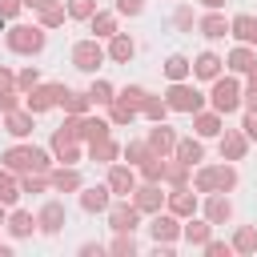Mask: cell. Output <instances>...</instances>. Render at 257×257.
<instances>
[{
  "mask_svg": "<svg viewBox=\"0 0 257 257\" xmlns=\"http://www.w3.org/2000/svg\"><path fill=\"white\" fill-rule=\"evenodd\" d=\"M4 165H8V173H48V153L32 149V145H16L4 153Z\"/></svg>",
  "mask_w": 257,
  "mask_h": 257,
  "instance_id": "1",
  "label": "cell"
},
{
  "mask_svg": "<svg viewBox=\"0 0 257 257\" xmlns=\"http://www.w3.org/2000/svg\"><path fill=\"white\" fill-rule=\"evenodd\" d=\"M237 185V173L229 165H217V169H201L197 173V193H229Z\"/></svg>",
  "mask_w": 257,
  "mask_h": 257,
  "instance_id": "2",
  "label": "cell"
},
{
  "mask_svg": "<svg viewBox=\"0 0 257 257\" xmlns=\"http://www.w3.org/2000/svg\"><path fill=\"white\" fill-rule=\"evenodd\" d=\"M8 48L12 52H40L44 48V28H28V24H12L8 28Z\"/></svg>",
  "mask_w": 257,
  "mask_h": 257,
  "instance_id": "3",
  "label": "cell"
},
{
  "mask_svg": "<svg viewBox=\"0 0 257 257\" xmlns=\"http://www.w3.org/2000/svg\"><path fill=\"white\" fill-rule=\"evenodd\" d=\"M165 104H169V108H177V112H201V104H205V96H201L197 88H189V84H181V80H173V88H169V96H165Z\"/></svg>",
  "mask_w": 257,
  "mask_h": 257,
  "instance_id": "4",
  "label": "cell"
},
{
  "mask_svg": "<svg viewBox=\"0 0 257 257\" xmlns=\"http://www.w3.org/2000/svg\"><path fill=\"white\" fill-rule=\"evenodd\" d=\"M237 104H241V84L229 80V76H225V80L217 76V80H213V108L225 116V112H233Z\"/></svg>",
  "mask_w": 257,
  "mask_h": 257,
  "instance_id": "5",
  "label": "cell"
},
{
  "mask_svg": "<svg viewBox=\"0 0 257 257\" xmlns=\"http://www.w3.org/2000/svg\"><path fill=\"white\" fill-rule=\"evenodd\" d=\"M100 60H104V48L96 44V36H92V40H80V44L72 48V64H76L80 72H96Z\"/></svg>",
  "mask_w": 257,
  "mask_h": 257,
  "instance_id": "6",
  "label": "cell"
},
{
  "mask_svg": "<svg viewBox=\"0 0 257 257\" xmlns=\"http://www.w3.org/2000/svg\"><path fill=\"white\" fill-rule=\"evenodd\" d=\"M64 92H68L64 84H36V88H28V112H44V108L60 104Z\"/></svg>",
  "mask_w": 257,
  "mask_h": 257,
  "instance_id": "7",
  "label": "cell"
},
{
  "mask_svg": "<svg viewBox=\"0 0 257 257\" xmlns=\"http://www.w3.org/2000/svg\"><path fill=\"white\" fill-rule=\"evenodd\" d=\"M52 153H56V161H64V165H72V161H80V141L60 124L56 133H52Z\"/></svg>",
  "mask_w": 257,
  "mask_h": 257,
  "instance_id": "8",
  "label": "cell"
},
{
  "mask_svg": "<svg viewBox=\"0 0 257 257\" xmlns=\"http://www.w3.org/2000/svg\"><path fill=\"white\" fill-rule=\"evenodd\" d=\"M149 149H153V157H165V153H173V149H177V133H173L165 120H157V128L149 133Z\"/></svg>",
  "mask_w": 257,
  "mask_h": 257,
  "instance_id": "9",
  "label": "cell"
},
{
  "mask_svg": "<svg viewBox=\"0 0 257 257\" xmlns=\"http://www.w3.org/2000/svg\"><path fill=\"white\" fill-rule=\"evenodd\" d=\"M133 205H137L141 213H161V189H157L153 181H145L141 189H133Z\"/></svg>",
  "mask_w": 257,
  "mask_h": 257,
  "instance_id": "10",
  "label": "cell"
},
{
  "mask_svg": "<svg viewBox=\"0 0 257 257\" xmlns=\"http://www.w3.org/2000/svg\"><path fill=\"white\" fill-rule=\"evenodd\" d=\"M193 209H197V197H193L185 185H177V189L169 193V213H173V217H193Z\"/></svg>",
  "mask_w": 257,
  "mask_h": 257,
  "instance_id": "11",
  "label": "cell"
},
{
  "mask_svg": "<svg viewBox=\"0 0 257 257\" xmlns=\"http://www.w3.org/2000/svg\"><path fill=\"white\" fill-rule=\"evenodd\" d=\"M36 225H40V233H60V225H64V205H60V201H48V205L40 209Z\"/></svg>",
  "mask_w": 257,
  "mask_h": 257,
  "instance_id": "12",
  "label": "cell"
},
{
  "mask_svg": "<svg viewBox=\"0 0 257 257\" xmlns=\"http://www.w3.org/2000/svg\"><path fill=\"white\" fill-rule=\"evenodd\" d=\"M137 217H141L137 205H116V209L108 213V225H112L116 233H133V229H137Z\"/></svg>",
  "mask_w": 257,
  "mask_h": 257,
  "instance_id": "13",
  "label": "cell"
},
{
  "mask_svg": "<svg viewBox=\"0 0 257 257\" xmlns=\"http://www.w3.org/2000/svg\"><path fill=\"white\" fill-rule=\"evenodd\" d=\"M221 64H225V60H221L217 52H201V56L193 60V72H197L201 80H217V76H221Z\"/></svg>",
  "mask_w": 257,
  "mask_h": 257,
  "instance_id": "14",
  "label": "cell"
},
{
  "mask_svg": "<svg viewBox=\"0 0 257 257\" xmlns=\"http://www.w3.org/2000/svg\"><path fill=\"white\" fill-rule=\"evenodd\" d=\"M133 189H137V173H133V169H120V165H116V169L108 173V193H120V197H128Z\"/></svg>",
  "mask_w": 257,
  "mask_h": 257,
  "instance_id": "15",
  "label": "cell"
},
{
  "mask_svg": "<svg viewBox=\"0 0 257 257\" xmlns=\"http://www.w3.org/2000/svg\"><path fill=\"white\" fill-rule=\"evenodd\" d=\"M80 209H84V213H100V209H108V185H92V189H84V193H80Z\"/></svg>",
  "mask_w": 257,
  "mask_h": 257,
  "instance_id": "16",
  "label": "cell"
},
{
  "mask_svg": "<svg viewBox=\"0 0 257 257\" xmlns=\"http://www.w3.org/2000/svg\"><path fill=\"white\" fill-rule=\"evenodd\" d=\"M108 40H112V44H108V56H112L116 64H128V60H133V52H137V44H133L124 32H112Z\"/></svg>",
  "mask_w": 257,
  "mask_h": 257,
  "instance_id": "17",
  "label": "cell"
},
{
  "mask_svg": "<svg viewBox=\"0 0 257 257\" xmlns=\"http://www.w3.org/2000/svg\"><path fill=\"white\" fill-rule=\"evenodd\" d=\"M229 217H233V205L213 193V197L205 201V221H209V225H221V221H229Z\"/></svg>",
  "mask_w": 257,
  "mask_h": 257,
  "instance_id": "18",
  "label": "cell"
},
{
  "mask_svg": "<svg viewBox=\"0 0 257 257\" xmlns=\"http://www.w3.org/2000/svg\"><path fill=\"white\" fill-rule=\"evenodd\" d=\"M149 233H153V241H173L177 233H181V225H177V217L169 213V217H153V225H149Z\"/></svg>",
  "mask_w": 257,
  "mask_h": 257,
  "instance_id": "19",
  "label": "cell"
},
{
  "mask_svg": "<svg viewBox=\"0 0 257 257\" xmlns=\"http://www.w3.org/2000/svg\"><path fill=\"white\" fill-rule=\"evenodd\" d=\"M4 128H8L12 137H28V133H32V112H20V108L4 112Z\"/></svg>",
  "mask_w": 257,
  "mask_h": 257,
  "instance_id": "20",
  "label": "cell"
},
{
  "mask_svg": "<svg viewBox=\"0 0 257 257\" xmlns=\"http://www.w3.org/2000/svg\"><path fill=\"white\" fill-rule=\"evenodd\" d=\"M245 141H249L245 133H225L221 137V157L225 161H241L245 157Z\"/></svg>",
  "mask_w": 257,
  "mask_h": 257,
  "instance_id": "21",
  "label": "cell"
},
{
  "mask_svg": "<svg viewBox=\"0 0 257 257\" xmlns=\"http://www.w3.org/2000/svg\"><path fill=\"white\" fill-rule=\"evenodd\" d=\"M229 32H233L237 40H245V44H257V16H233Z\"/></svg>",
  "mask_w": 257,
  "mask_h": 257,
  "instance_id": "22",
  "label": "cell"
},
{
  "mask_svg": "<svg viewBox=\"0 0 257 257\" xmlns=\"http://www.w3.org/2000/svg\"><path fill=\"white\" fill-rule=\"evenodd\" d=\"M197 120H193V128H197V137H217L221 133V112L213 108V112H193Z\"/></svg>",
  "mask_w": 257,
  "mask_h": 257,
  "instance_id": "23",
  "label": "cell"
},
{
  "mask_svg": "<svg viewBox=\"0 0 257 257\" xmlns=\"http://www.w3.org/2000/svg\"><path fill=\"white\" fill-rule=\"evenodd\" d=\"M201 36H209V40L229 36V20H225V16H217V12H213V16H205V20H201Z\"/></svg>",
  "mask_w": 257,
  "mask_h": 257,
  "instance_id": "24",
  "label": "cell"
},
{
  "mask_svg": "<svg viewBox=\"0 0 257 257\" xmlns=\"http://www.w3.org/2000/svg\"><path fill=\"white\" fill-rule=\"evenodd\" d=\"M60 104H64V112H68V116H84L92 100H88V92H64V96H60Z\"/></svg>",
  "mask_w": 257,
  "mask_h": 257,
  "instance_id": "25",
  "label": "cell"
},
{
  "mask_svg": "<svg viewBox=\"0 0 257 257\" xmlns=\"http://www.w3.org/2000/svg\"><path fill=\"white\" fill-rule=\"evenodd\" d=\"M173 153H177V161H185L189 169H193V165H197V161L205 157V149H201V141H177V149H173Z\"/></svg>",
  "mask_w": 257,
  "mask_h": 257,
  "instance_id": "26",
  "label": "cell"
},
{
  "mask_svg": "<svg viewBox=\"0 0 257 257\" xmlns=\"http://www.w3.org/2000/svg\"><path fill=\"white\" fill-rule=\"evenodd\" d=\"M88 24H92L96 40H100V36H112V32H116V16H112V12H92V16H88Z\"/></svg>",
  "mask_w": 257,
  "mask_h": 257,
  "instance_id": "27",
  "label": "cell"
},
{
  "mask_svg": "<svg viewBox=\"0 0 257 257\" xmlns=\"http://www.w3.org/2000/svg\"><path fill=\"white\" fill-rule=\"evenodd\" d=\"M48 181H52L60 193H72V189H80V173H76V169H56Z\"/></svg>",
  "mask_w": 257,
  "mask_h": 257,
  "instance_id": "28",
  "label": "cell"
},
{
  "mask_svg": "<svg viewBox=\"0 0 257 257\" xmlns=\"http://www.w3.org/2000/svg\"><path fill=\"white\" fill-rule=\"evenodd\" d=\"M88 153H92V161H112L120 149H116V141H108V137H100V141H88Z\"/></svg>",
  "mask_w": 257,
  "mask_h": 257,
  "instance_id": "29",
  "label": "cell"
},
{
  "mask_svg": "<svg viewBox=\"0 0 257 257\" xmlns=\"http://www.w3.org/2000/svg\"><path fill=\"white\" fill-rule=\"evenodd\" d=\"M233 249H237V253H257V229L241 225V229H237V237H233Z\"/></svg>",
  "mask_w": 257,
  "mask_h": 257,
  "instance_id": "30",
  "label": "cell"
},
{
  "mask_svg": "<svg viewBox=\"0 0 257 257\" xmlns=\"http://www.w3.org/2000/svg\"><path fill=\"white\" fill-rule=\"evenodd\" d=\"M32 225H36V221H32V213H20V209H16V213L8 217V229H12V237H28V233H32Z\"/></svg>",
  "mask_w": 257,
  "mask_h": 257,
  "instance_id": "31",
  "label": "cell"
},
{
  "mask_svg": "<svg viewBox=\"0 0 257 257\" xmlns=\"http://www.w3.org/2000/svg\"><path fill=\"white\" fill-rule=\"evenodd\" d=\"M181 233H185L189 245H205V241H209V221H189Z\"/></svg>",
  "mask_w": 257,
  "mask_h": 257,
  "instance_id": "32",
  "label": "cell"
},
{
  "mask_svg": "<svg viewBox=\"0 0 257 257\" xmlns=\"http://www.w3.org/2000/svg\"><path fill=\"white\" fill-rule=\"evenodd\" d=\"M253 64H257V60H253L249 48H233V52H229V68H233V72H249Z\"/></svg>",
  "mask_w": 257,
  "mask_h": 257,
  "instance_id": "33",
  "label": "cell"
},
{
  "mask_svg": "<svg viewBox=\"0 0 257 257\" xmlns=\"http://www.w3.org/2000/svg\"><path fill=\"white\" fill-rule=\"evenodd\" d=\"M189 68H193V64H189L185 56H169V60H165V76H169V80H185Z\"/></svg>",
  "mask_w": 257,
  "mask_h": 257,
  "instance_id": "34",
  "label": "cell"
},
{
  "mask_svg": "<svg viewBox=\"0 0 257 257\" xmlns=\"http://www.w3.org/2000/svg\"><path fill=\"white\" fill-rule=\"evenodd\" d=\"M145 96H149V92H145L141 84H128V88H124L120 96H112V100H120V104H128V108H137V112H141V104H145Z\"/></svg>",
  "mask_w": 257,
  "mask_h": 257,
  "instance_id": "35",
  "label": "cell"
},
{
  "mask_svg": "<svg viewBox=\"0 0 257 257\" xmlns=\"http://www.w3.org/2000/svg\"><path fill=\"white\" fill-rule=\"evenodd\" d=\"M40 24H44V28H56V24H64V8L48 0V4L40 8Z\"/></svg>",
  "mask_w": 257,
  "mask_h": 257,
  "instance_id": "36",
  "label": "cell"
},
{
  "mask_svg": "<svg viewBox=\"0 0 257 257\" xmlns=\"http://www.w3.org/2000/svg\"><path fill=\"white\" fill-rule=\"evenodd\" d=\"M88 100H92V104H112V84H108V80H92Z\"/></svg>",
  "mask_w": 257,
  "mask_h": 257,
  "instance_id": "37",
  "label": "cell"
},
{
  "mask_svg": "<svg viewBox=\"0 0 257 257\" xmlns=\"http://www.w3.org/2000/svg\"><path fill=\"white\" fill-rule=\"evenodd\" d=\"M141 112H145L149 120H165V112H169V104H165L161 96H145V104H141Z\"/></svg>",
  "mask_w": 257,
  "mask_h": 257,
  "instance_id": "38",
  "label": "cell"
},
{
  "mask_svg": "<svg viewBox=\"0 0 257 257\" xmlns=\"http://www.w3.org/2000/svg\"><path fill=\"white\" fill-rule=\"evenodd\" d=\"M141 177H145V181H161V177H165V157H149V161H141Z\"/></svg>",
  "mask_w": 257,
  "mask_h": 257,
  "instance_id": "39",
  "label": "cell"
},
{
  "mask_svg": "<svg viewBox=\"0 0 257 257\" xmlns=\"http://www.w3.org/2000/svg\"><path fill=\"white\" fill-rule=\"evenodd\" d=\"M16 197H20V185L12 181V173H0V201H4V205H12Z\"/></svg>",
  "mask_w": 257,
  "mask_h": 257,
  "instance_id": "40",
  "label": "cell"
},
{
  "mask_svg": "<svg viewBox=\"0 0 257 257\" xmlns=\"http://www.w3.org/2000/svg\"><path fill=\"white\" fill-rule=\"evenodd\" d=\"M124 157H128L133 165H141V161H149V157H153V149H149V141H133V145L124 149Z\"/></svg>",
  "mask_w": 257,
  "mask_h": 257,
  "instance_id": "41",
  "label": "cell"
},
{
  "mask_svg": "<svg viewBox=\"0 0 257 257\" xmlns=\"http://www.w3.org/2000/svg\"><path fill=\"white\" fill-rule=\"evenodd\" d=\"M185 173H189V165H185V161H165V181L185 185Z\"/></svg>",
  "mask_w": 257,
  "mask_h": 257,
  "instance_id": "42",
  "label": "cell"
},
{
  "mask_svg": "<svg viewBox=\"0 0 257 257\" xmlns=\"http://www.w3.org/2000/svg\"><path fill=\"white\" fill-rule=\"evenodd\" d=\"M108 249H112L116 257H133V253H137V241H133V233H120V237H116Z\"/></svg>",
  "mask_w": 257,
  "mask_h": 257,
  "instance_id": "43",
  "label": "cell"
},
{
  "mask_svg": "<svg viewBox=\"0 0 257 257\" xmlns=\"http://www.w3.org/2000/svg\"><path fill=\"white\" fill-rule=\"evenodd\" d=\"M96 12V0H68V16H76V20H88Z\"/></svg>",
  "mask_w": 257,
  "mask_h": 257,
  "instance_id": "44",
  "label": "cell"
},
{
  "mask_svg": "<svg viewBox=\"0 0 257 257\" xmlns=\"http://www.w3.org/2000/svg\"><path fill=\"white\" fill-rule=\"evenodd\" d=\"M36 84H40V72H36V68H24V72L16 76V88H24V92L36 88Z\"/></svg>",
  "mask_w": 257,
  "mask_h": 257,
  "instance_id": "45",
  "label": "cell"
},
{
  "mask_svg": "<svg viewBox=\"0 0 257 257\" xmlns=\"http://www.w3.org/2000/svg\"><path fill=\"white\" fill-rule=\"evenodd\" d=\"M133 116H137V108H128V104H120V100H112V120H116V124H128Z\"/></svg>",
  "mask_w": 257,
  "mask_h": 257,
  "instance_id": "46",
  "label": "cell"
},
{
  "mask_svg": "<svg viewBox=\"0 0 257 257\" xmlns=\"http://www.w3.org/2000/svg\"><path fill=\"white\" fill-rule=\"evenodd\" d=\"M141 8H145V0H116L120 16H141Z\"/></svg>",
  "mask_w": 257,
  "mask_h": 257,
  "instance_id": "47",
  "label": "cell"
},
{
  "mask_svg": "<svg viewBox=\"0 0 257 257\" xmlns=\"http://www.w3.org/2000/svg\"><path fill=\"white\" fill-rule=\"evenodd\" d=\"M245 104H249V108H257V64L249 68V92H245Z\"/></svg>",
  "mask_w": 257,
  "mask_h": 257,
  "instance_id": "48",
  "label": "cell"
},
{
  "mask_svg": "<svg viewBox=\"0 0 257 257\" xmlns=\"http://www.w3.org/2000/svg\"><path fill=\"white\" fill-rule=\"evenodd\" d=\"M205 249H209V257H229L233 253V245H225V241H205Z\"/></svg>",
  "mask_w": 257,
  "mask_h": 257,
  "instance_id": "49",
  "label": "cell"
},
{
  "mask_svg": "<svg viewBox=\"0 0 257 257\" xmlns=\"http://www.w3.org/2000/svg\"><path fill=\"white\" fill-rule=\"evenodd\" d=\"M20 12V0H0V20H12Z\"/></svg>",
  "mask_w": 257,
  "mask_h": 257,
  "instance_id": "50",
  "label": "cell"
},
{
  "mask_svg": "<svg viewBox=\"0 0 257 257\" xmlns=\"http://www.w3.org/2000/svg\"><path fill=\"white\" fill-rule=\"evenodd\" d=\"M241 128H245V137H253V141H257V108H249V116H245V124H241Z\"/></svg>",
  "mask_w": 257,
  "mask_h": 257,
  "instance_id": "51",
  "label": "cell"
},
{
  "mask_svg": "<svg viewBox=\"0 0 257 257\" xmlns=\"http://www.w3.org/2000/svg\"><path fill=\"white\" fill-rule=\"evenodd\" d=\"M173 20H177V28H189V24H193V12H189V8H177Z\"/></svg>",
  "mask_w": 257,
  "mask_h": 257,
  "instance_id": "52",
  "label": "cell"
},
{
  "mask_svg": "<svg viewBox=\"0 0 257 257\" xmlns=\"http://www.w3.org/2000/svg\"><path fill=\"white\" fill-rule=\"evenodd\" d=\"M0 108H4V112H12V108H16V92H12V88H8V92H0Z\"/></svg>",
  "mask_w": 257,
  "mask_h": 257,
  "instance_id": "53",
  "label": "cell"
},
{
  "mask_svg": "<svg viewBox=\"0 0 257 257\" xmlns=\"http://www.w3.org/2000/svg\"><path fill=\"white\" fill-rule=\"evenodd\" d=\"M8 88H16V76L8 68H0V92H8Z\"/></svg>",
  "mask_w": 257,
  "mask_h": 257,
  "instance_id": "54",
  "label": "cell"
},
{
  "mask_svg": "<svg viewBox=\"0 0 257 257\" xmlns=\"http://www.w3.org/2000/svg\"><path fill=\"white\" fill-rule=\"evenodd\" d=\"M80 253H84V257H100V253H104V245H84Z\"/></svg>",
  "mask_w": 257,
  "mask_h": 257,
  "instance_id": "55",
  "label": "cell"
},
{
  "mask_svg": "<svg viewBox=\"0 0 257 257\" xmlns=\"http://www.w3.org/2000/svg\"><path fill=\"white\" fill-rule=\"evenodd\" d=\"M20 4H28V8H44L48 0H20Z\"/></svg>",
  "mask_w": 257,
  "mask_h": 257,
  "instance_id": "56",
  "label": "cell"
},
{
  "mask_svg": "<svg viewBox=\"0 0 257 257\" xmlns=\"http://www.w3.org/2000/svg\"><path fill=\"white\" fill-rule=\"evenodd\" d=\"M201 4H205V8H221L225 0H201Z\"/></svg>",
  "mask_w": 257,
  "mask_h": 257,
  "instance_id": "57",
  "label": "cell"
},
{
  "mask_svg": "<svg viewBox=\"0 0 257 257\" xmlns=\"http://www.w3.org/2000/svg\"><path fill=\"white\" fill-rule=\"evenodd\" d=\"M0 221H4V201H0Z\"/></svg>",
  "mask_w": 257,
  "mask_h": 257,
  "instance_id": "58",
  "label": "cell"
}]
</instances>
